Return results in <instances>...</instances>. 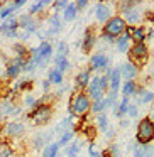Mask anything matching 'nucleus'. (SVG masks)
<instances>
[{
  "label": "nucleus",
  "instance_id": "1",
  "mask_svg": "<svg viewBox=\"0 0 154 157\" xmlns=\"http://www.w3.org/2000/svg\"><path fill=\"white\" fill-rule=\"evenodd\" d=\"M53 113H54V108H53L51 103H46L44 100H38V105L27 113V118L32 122V125L41 127L46 125L53 118Z\"/></svg>",
  "mask_w": 154,
  "mask_h": 157
},
{
  "label": "nucleus",
  "instance_id": "2",
  "mask_svg": "<svg viewBox=\"0 0 154 157\" xmlns=\"http://www.w3.org/2000/svg\"><path fill=\"white\" fill-rule=\"evenodd\" d=\"M92 108V100L85 91H76L69 100V115L71 117H85Z\"/></svg>",
  "mask_w": 154,
  "mask_h": 157
},
{
  "label": "nucleus",
  "instance_id": "3",
  "mask_svg": "<svg viewBox=\"0 0 154 157\" xmlns=\"http://www.w3.org/2000/svg\"><path fill=\"white\" fill-rule=\"evenodd\" d=\"M149 58V49H147L146 42H134L129 49V63H132L134 66H144Z\"/></svg>",
  "mask_w": 154,
  "mask_h": 157
},
{
  "label": "nucleus",
  "instance_id": "4",
  "mask_svg": "<svg viewBox=\"0 0 154 157\" xmlns=\"http://www.w3.org/2000/svg\"><path fill=\"white\" fill-rule=\"evenodd\" d=\"M136 139L139 142V145H147L154 140V123L149 120V117H146L139 122Z\"/></svg>",
  "mask_w": 154,
  "mask_h": 157
},
{
  "label": "nucleus",
  "instance_id": "5",
  "mask_svg": "<svg viewBox=\"0 0 154 157\" xmlns=\"http://www.w3.org/2000/svg\"><path fill=\"white\" fill-rule=\"evenodd\" d=\"M125 27H127L125 21H124V19L120 17V15H113L112 19H109V21H107L105 24H103V31H102V34H107V36H110V37L117 39L119 36H122V34H124Z\"/></svg>",
  "mask_w": 154,
  "mask_h": 157
},
{
  "label": "nucleus",
  "instance_id": "6",
  "mask_svg": "<svg viewBox=\"0 0 154 157\" xmlns=\"http://www.w3.org/2000/svg\"><path fill=\"white\" fill-rule=\"evenodd\" d=\"M120 12L122 15L120 17L125 21V24L134 25L136 22L140 21V9H137V5L134 2H120Z\"/></svg>",
  "mask_w": 154,
  "mask_h": 157
},
{
  "label": "nucleus",
  "instance_id": "7",
  "mask_svg": "<svg viewBox=\"0 0 154 157\" xmlns=\"http://www.w3.org/2000/svg\"><path fill=\"white\" fill-rule=\"evenodd\" d=\"M2 133L9 139H21L26 133V125L19 120H12V122H7L2 125Z\"/></svg>",
  "mask_w": 154,
  "mask_h": 157
},
{
  "label": "nucleus",
  "instance_id": "8",
  "mask_svg": "<svg viewBox=\"0 0 154 157\" xmlns=\"http://www.w3.org/2000/svg\"><path fill=\"white\" fill-rule=\"evenodd\" d=\"M17 24H19V29H22L24 32H27L29 36L31 34H36L39 29V21L36 17L29 14H22L17 17Z\"/></svg>",
  "mask_w": 154,
  "mask_h": 157
},
{
  "label": "nucleus",
  "instance_id": "9",
  "mask_svg": "<svg viewBox=\"0 0 154 157\" xmlns=\"http://www.w3.org/2000/svg\"><path fill=\"white\" fill-rule=\"evenodd\" d=\"M26 61L27 59H19V58H14L10 61H7V64H5V76L9 79H17L26 66Z\"/></svg>",
  "mask_w": 154,
  "mask_h": 157
},
{
  "label": "nucleus",
  "instance_id": "10",
  "mask_svg": "<svg viewBox=\"0 0 154 157\" xmlns=\"http://www.w3.org/2000/svg\"><path fill=\"white\" fill-rule=\"evenodd\" d=\"M0 34H4L5 37H19V24H17V17H9L5 22L0 24Z\"/></svg>",
  "mask_w": 154,
  "mask_h": 157
},
{
  "label": "nucleus",
  "instance_id": "11",
  "mask_svg": "<svg viewBox=\"0 0 154 157\" xmlns=\"http://www.w3.org/2000/svg\"><path fill=\"white\" fill-rule=\"evenodd\" d=\"M109 63H110V59L107 58L103 52H95V54L90 58L88 69H90V71H100V69H107V68H109Z\"/></svg>",
  "mask_w": 154,
  "mask_h": 157
},
{
  "label": "nucleus",
  "instance_id": "12",
  "mask_svg": "<svg viewBox=\"0 0 154 157\" xmlns=\"http://www.w3.org/2000/svg\"><path fill=\"white\" fill-rule=\"evenodd\" d=\"M113 17V9L110 7L109 4H103V2H98L95 7V19L98 22H103L105 24L109 19Z\"/></svg>",
  "mask_w": 154,
  "mask_h": 157
},
{
  "label": "nucleus",
  "instance_id": "13",
  "mask_svg": "<svg viewBox=\"0 0 154 157\" xmlns=\"http://www.w3.org/2000/svg\"><path fill=\"white\" fill-rule=\"evenodd\" d=\"M124 34H125V36H129V37L132 39L134 42H144V41H146V37H147L146 29H144L142 25H140V27L127 25V27H125V31H124Z\"/></svg>",
  "mask_w": 154,
  "mask_h": 157
},
{
  "label": "nucleus",
  "instance_id": "14",
  "mask_svg": "<svg viewBox=\"0 0 154 157\" xmlns=\"http://www.w3.org/2000/svg\"><path fill=\"white\" fill-rule=\"evenodd\" d=\"M119 73H120V78H125V81H134L139 73V68L134 66L132 63H124L122 66H119Z\"/></svg>",
  "mask_w": 154,
  "mask_h": 157
},
{
  "label": "nucleus",
  "instance_id": "15",
  "mask_svg": "<svg viewBox=\"0 0 154 157\" xmlns=\"http://www.w3.org/2000/svg\"><path fill=\"white\" fill-rule=\"evenodd\" d=\"M90 81H92V71H90V69H83V71H80L78 75L75 76V86L78 88V91L88 88Z\"/></svg>",
  "mask_w": 154,
  "mask_h": 157
},
{
  "label": "nucleus",
  "instance_id": "16",
  "mask_svg": "<svg viewBox=\"0 0 154 157\" xmlns=\"http://www.w3.org/2000/svg\"><path fill=\"white\" fill-rule=\"evenodd\" d=\"M95 42H97V36H95V32H93V29L92 27L86 29L85 36H83V41H81L83 52H90V51H92L93 46H95Z\"/></svg>",
  "mask_w": 154,
  "mask_h": 157
},
{
  "label": "nucleus",
  "instance_id": "17",
  "mask_svg": "<svg viewBox=\"0 0 154 157\" xmlns=\"http://www.w3.org/2000/svg\"><path fill=\"white\" fill-rule=\"evenodd\" d=\"M109 90L110 93L117 95L120 90V73H119V68H113L109 75Z\"/></svg>",
  "mask_w": 154,
  "mask_h": 157
},
{
  "label": "nucleus",
  "instance_id": "18",
  "mask_svg": "<svg viewBox=\"0 0 154 157\" xmlns=\"http://www.w3.org/2000/svg\"><path fill=\"white\" fill-rule=\"evenodd\" d=\"M63 24H61V19H59V14H53L49 17V29L46 31V37H51L54 34H59Z\"/></svg>",
  "mask_w": 154,
  "mask_h": 157
},
{
  "label": "nucleus",
  "instance_id": "19",
  "mask_svg": "<svg viewBox=\"0 0 154 157\" xmlns=\"http://www.w3.org/2000/svg\"><path fill=\"white\" fill-rule=\"evenodd\" d=\"M32 88H34V81H32L31 78H21L19 79L17 83H15L14 85V91H17V93H26V95H27V93H31L32 91Z\"/></svg>",
  "mask_w": 154,
  "mask_h": 157
},
{
  "label": "nucleus",
  "instance_id": "20",
  "mask_svg": "<svg viewBox=\"0 0 154 157\" xmlns=\"http://www.w3.org/2000/svg\"><path fill=\"white\" fill-rule=\"evenodd\" d=\"M51 4H53V2H49V0H39V2H32V4L29 5V9H27V14L32 15V17H36V15H39L46 7H49Z\"/></svg>",
  "mask_w": 154,
  "mask_h": 157
},
{
  "label": "nucleus",
  "instance_id": "21",
  "mask_svg": "<svg viewBox=\"0 0 154 157\" xmlns=\"http://www.w3.org/2000/svg\"><path fill=\"white\" fill-rule=\"evenodd\" d=\"M115 46H117V51L119 52H129L130 46H132V39H130L129 36L122 34L115 39Z\"/></svg>",
  "mask_w": 154,
  "mask_h": 157
},
{
  "label": "nucleus",
  "instance_id": "22",
  "mask_svg": "<svg viewBox=\"0 0 154 157\" xmlns=\"http://www.w3.org/2000/svg\"><path fill=\"white\" fill-rule=\"evenodd\" d=\"M69 68H71V63L66 56H58V54L54 56V69H58L59 73L65 75V71H68Z\"/></svg>",
  "mask_w": 154,
  "mask_h": 157
},
{
  "label": "nucleus",
  "instance_id": "23",
  "mask_svg": "<svg viewBox=\"0 0 154 157\" xmlns=\"http://www.w3.org/2000/svg\"><path fill=\"white\" fill-rule=\"evenodd\" d=\"M12 52H14L15 58H19V59H27L29 58V48L24 42H15V44L12 46Z\"/></svg>",
  "mask_w": 154,
  "mask_h": 157
},
{
  "label": "nucleus",
  "instance_id": "24",
  "mask_svg": "<svg viewBox=\"0 0 154 157\" xmlns=\"http://www.w3.org/2000/svg\"><path fill=\"white\" fill-rule=\"evenodd\" d=\"M76 14H78V9L75 7V4L69 2L68 7L63 10V21H65V22H73L76 19Z\"/></svg>",
  "mask_w": 154,
  "mask_h": 157
},
{
  "label": "nucleus",
  "instance_id": "25",
  "mask_svg": "<svg viewBox=\"0 0 154 157\" xmlns=\"http://www.w3.org/2000/svg\"><path fill=\"white\" fill-rule=\"evenodd\" d=\"M58 152H59V145L58 142H49L48 145L42 149V154L41 157H58Z\"/></svg>",
  "mask_w": 154,
  "mask_h": 157
},
{
  "label": "nucleus",
  "instance_id": "26",
  "mask_svg": "<svg viewBox=\"0 0 154 157\" xmlns=\"http://www.w3.org/2000/svg\"><path fill=\"white\" fill-rule=\"evenodd\" d=\"M48 81L51 83V85H63V81H65V76H63V73H59L58 69H49L48 73Z\"/></svg>",
  "mask_w": 154,
  "mask_h": 157
},
{
  "label": "nucleus",
  "instance_id": "27",
  "mask_svg": "<svg viewBox=\"0 0 154 157\" xmlns=\"http://www.w3.org/2000/svg\"><path fill=\"white\" fill-rule=\"evenodd\" d=\"M136 95L139 96V103H152L154 101V93L144 88H137Z\"/></svg>",
  "mask_w": 154,
  "mask_h": 157
},
{
  "label": "nucleus",
  "instance_id": "28",
  "mask_svg": "<svg viewBox=\"0 0 154 157\" xmlns=\"http://www.w3.org/2000/svg\"><path fill=\"white\" fill-rule=\"evenodd\" d=\"M14 12H15V9L12 5V2L10 4H2L0 5V21H7L9 17H12Z\"/></svg>",
  "mask_w": 154,
  "mask_h": 157
},
{
  "label": "nucleus",
  "instance_id": "29",
  "mask_svg": "<svg viewBox=\"0 0 154 157\" xmlns=\"http://www.w3.org/2000/svg\"><path fill=\"white\" fill-rule=\"evenodd\" d=\"M49 137H51V133H38V135L34 137V140H32V144H34L36 149L46 147V142L49 140Z\"/></svg>",
  "mask_w": 154,
  "mask_h": 157
},
{
  "label": "nucleus",
  "instance_id": "30",
  "mask_svg": "<svg viewBox=\"0 0 154 157\" xmlns=\"http://www.w3.org/2000/svg\"><path fill=\"white\" fill-rule=\"evenodd\" d=\"M136 91H137V85H136V81H125V83H124V86H122V93H124V96H127V98H129L130 95H136Z\"/></svg>",
  "mask_w": 154,
  "mask_h": 157
},
{
  "label": "nucleus",
  "instance_id": "31",
  "mask_svg": "<svg viewBox=\"0 0 154 157\" xmlns=\"http://www.w3.org/2000/svg\"><path fill=\"white\" fill-rule=\"evenodd\" d=\"M97 123H98V128L102 130V132H107V130L110 128V122H109V117H107L105 113H100V115L97 117Z\"/></svg>",
  "mask_w": 154,
  "mask_h": 157
},
{
  "label": "nucleus",
  "instance_id": "32",
  "mask_svg": "<svg viewBox=\"0 0 154 157\" xmlns=\"http://www.w3.org/2000/svg\"><path fill=\"white\" fill-rule=\"evenodd\" d=\"M105 108H107V101H105V98H102V100L93 101L90 110H92L93 113H98V115H100V113H103V110H105Z\"/></svg>",
  "mask_w": 154,
  "mask_h": 157
},
{
  "label": "nucleus",
  "instance_id": "33",
  "mask_svg": "<svg viewBox=\"0 0 154 157\" xmlns=\"http://www.w3.org/2000/svg\"><path fill=\"white\" fill-rule=\"evenodd\" d=\"M73 137H75V130H68V132L61 133V137H59V140H58V145L63 147V145H66V144H69L73 140Z\"/></svg>",
  "mask_w": 154,
  "mask_h": 157
},
{
  "label": "nucleus",
  "instance_id": "34",
  "mask_svg": "<svg viewBox=\"0 0 154 157\" xmlns=\"http://www.w3.org/2000/svg\"><path fill=\"white\" fill-rule=\"evenodd\" d=\"M80 149H81V144H80V142H73L71 145L66 149V157H78Z\"/></svg>",
  "mask_w": 154,
  "mask_h": 157
},
{
  "label": "nucleus",
  "instance_id": "35",
  "mask_svg": "<svg viewBox=\"0 0 154 157\" xmlns=\"http://www.w3.org/2000/svg\"><path fill=\"white\" fill-rule=\"evenodd\" d=\"M22 105L26 106V108H36V105H38V98L36 96H32L31 93H27V95L24 96V101H22Z\"/></svg>",
  "mask_w": 154,
  "mask_h": 157
},
{
  "label": "nucleus",
  "instance_id": "36",
  "mask_svg": "<svg viewBox=\"0 0 154 157\" xmlns=\"http://www.w3.org/2000/svg\"><path fill=\"white\" fill-rule=\"evenodd\" d=\"M68 4L69 2H66V0H58V2H53V9H54V14H59V10H65L66 7H68Z\"/></svg>",
  "mask_w": 154,
  "mask_h": 157
},
{
  "label": "nucleus",
  "instance_id": "37",
  "mask_svg": "<svg viewBox=\"0 0 154 157\" xmlns=\"http://www.w3.org/2000/svg\"><path fill=\"white\" fill-rule=\"evenodd\" d=\"M58 56H66L68 58V52H69V48H68V44H66L65 41H59L58 42Z\"/></svg>",
  "mask_w": 154,
  "mask_h": 157
},
{
  "label": "nucleus",
  "instance_id": "38",
  "mask_svg": "<svg viewBox=\"0 0 154 157\" xmlns=\"http://www.w3.org/2000/svg\"><path fill=\"white\" fill-rule=\"evenodd\" d=\"M0 157H15L14 149L9 147V145H4L2 149H0Z\"/></svg>",
  "mask_w": 154,
  "mask_h": 157
},
{
  "label": "nucleus",
  "instance_id": "39",
  "mask_svg": "<svg viewBox=\"0 0 154 157\" xmlns=\"http://www.w3.org/2000/svg\"><path fill=\"white\" fill-rule=\"evenodd\" d=\"M100 154H102V152L97 149L95 144H90V145H88V155L90 157H100Z\"/></svg>",
  "mask_w": 154,
  "mask_h": 157
},
{
  "label": "nucleus",
  "instance_id": "40",
  "mask_svg": "<svg viewBox=\"0 0 154 157\" xmlns=\"http://www.w3.org/2000/svg\"><path fill=\"white\" fill-rule=\"evenodd\" d=\"M142 152H144V157H152L154 155V145H151V144L142 145Z\"/></svg>",
  "mask_w": 154,
  "mask_h": 157
},
{
  "label": "nucleus",
  "instance_id": "41",
  "mask_svg": "<svg viewBox=\"0 0 154 157\" xmlns=\"http://www.w3.org/2000/svg\"><path fill=\"white\" fill-rule=\"evenodd\" d=\"M127 115L132 117V118L137 117V106L134 105V103H129V106H127Z\"/></svg>",
  "mask_w": 154,
  "mask_h": 157
},
{
  "label": "nucleus",
  "instance_id": "42",
  "mask_svg": "<svg viewBox=\"0 0 154 157\" xmlns=\"http://www.w3.org/2000/svg\"><path fill=\"white\" fill-rule=\"evenodd\" d=\"M132 152H134V157H144L142 145H137V144H134V145H132Z\"/></svg>",
  "mask_w": 154,
  "mask_h": 157
},
{
  "label": "nucleus",
  "instance_id": "43",
  "mask_svg": "<svg viewBox=\"0 0 154 157\" xmlns=\"http://www.w3.org/2000/svg\"><path fill=\"white\" fill-rule=\"evenodd\" d=\"M75 7L78 10H83L85 7H88V0H78V2H75Z\"/></svg>",
  "mask_w": 154,
  "mask_h": 157
},
{
  "label": "nucleus",
  "instance_id": "44",
  "mask_svg": "<svg viewBox=\"0 0 154 157\" xmlns=\"http://www.w3.org/2000/svg\"><path fill=\"white\" fill-rule=\"evenodd\" d=\"M26 4H27L26 0H14V2H12V5H14V9H15V10H19L21 7H24Z\"/></svg>",
  "mask_w": 154,
  "mask_h": 157
},
{
  "label": "nucleus",
  "instance_id": "45",
  "mask_svg": "<svg viewBox=\"0 0 154 157\" xmlns=\"http://www.w3.org/2000/svg\"><path fill=\"white\" fill-rule=\"evenodd\" d=\"M49 88H51V83H49L48 79H44V81H42V90H44V93H48Z\"/></svg>",
  "mask_w": 154,
  "mask_h": 157
},
{
  "label": "nucleus",
  "instance_id": "46",
  "mask_svg": "<svg viewBox=\"0 0 154 157\" xmlns=\"http://www.w3.org/2000/svg\"><path fill=\"white\" fill-rule=\"evenodd\" d=\"M105 133H107V139H113V137H115V130H113L112 127H110V128L107 130Z\"/></svg>",
  "mask_w": 154,
  "mask_h": 157
},
{
  "label": "nucleus",
  "instance_id": "47",
  "mask_svg": "<svg viewBox=\"0 0 154 157\" xmlns=\"http://www.w3.org/2000/svg\"><path fill=\"white\" fill-rule=\"evenodd\" d=\"M100 157H112V155H110V152H109V150H102Z\"/></svg>",
  "mask_w": 154,
  "mask_h": 157
},
{
  "label": "nucleus",
  "instance_id": "48",
  "mask_svg": "<svg viewBox=\"0 0 154 157\" xmlns=\"http://www.w3.org/2000/svg\"><path fill=\"white\" fill-rule=\"evenodd\" d=\"M129 125V122H127V120H122V122H120V127H127Z\"/></svg>",
  "mask_w": 154,
  "mask_h": 157
},
{
  "label": "nucleus",
  "instance_id": "49",
  "mask_svg": "<svg viewBox=\"0 0 154 157\" xmlns=\"http://www.w3.org/2000/svg\"><path fill=\"white\" fill-rule=\"evenodd\" d=\"M4 120H5V118H4V117H2V115H0V127L4 125Z\"/></svg>",
  "mask_w": 154,
  "mask_h": 157
},
{
  "label": "nucleus",
  "instance_id": "50",
  "mask_svg": "<svg viewBox=\"0 0 154 157\" xmlns=\"http://www.w3.org/2000/svg\"><path fill=\"white\" fill-rule=\"evenodd\" d=\"M149 120H151V122H152V123H154V112H152V115H151V117H149Z\"/></svg>",
  "mask_w": 154,
  "mask_h": 157
},
{
  "label": "nucleus",
  "instance_id": "51",
  "mask_svg": "<svg viewBox=\"0 0 154 157\" xmlns=\"http://www.w3.org/2000/svg\"><path fill=\"white\" fill-rule=\"evenodd\" d=\"M151 37H154V29H152V31H151Z\"/></svg>",
  "mask_w": 154,
  "mask_h": 157
},
{
  "label": "nucleus",
  "instance_id": "52",
  "mask_svg": "<svg viewBox=\"0 0 154 157\" xmlns=\"http://www.w3.org/2000/svg\"><path fill=\"white\" fill-rule=\"evenodd\" d=\"M2 85H4V81H2V79H0V88H2Z\"/></svg>",
  "mask_w": 154,
  "mask_h": 157
},
{
  "label": "nucleus",
  "instance_id": "53",
  "mask_svg": "<svg viewBox=\"0 0 154 157\" xmlns=\"http://www.w3.org/2000/svg\"><path fill=\"white\" fill-rule=\"evenodd\" d=\"M0 101H2V95H0Z\"/></svg>",
  "mask_w": 154,
  "mask_h": 157
},
{
  "label": "nucleus",
  "instance_id": "54",
  "mask_svg": "<svg viewBox=\"0 0 154 157\" xmlns=\"http://www.w3.org/2000/svg\"><path fill=\"white\" fill-rule=\"evenodd\" d=\"M0 5H2V2H0Z\"/></svg>",
  "mask_w": 154,
  "mask_h": 157
},
{
  "label": "nucleus",
  "instance_id": "55",
  "mask_svg": "<svg viewBox=\"0 0 154 157\" xmlns=\"http://www.w3.org/2000/svg\"><path fill=\"white\" fill-rule=\"evenodd\" d=\"M152 73H154V71H152Z\"/></svg>",
  "mask_w": 154,
  "mask_h": 157
}]
</instances>
